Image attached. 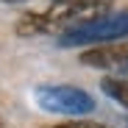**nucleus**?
<instances>
[{
    "mask_svg": "<svg viewBox=\"0 0 128 128\" xmlns=\"http://www.w3.org/2000/svg\"><path fill=\"white\" fill-rule=\"evenodd\" d=\"M34 100L39 109L50 114H67V117H84L95 109V98L84 92L81 86H70V84H48L34 92Z\"/></svg>",
    "mask_w": 128,
    "mask_h": 128,
    "instance_id": "obj_2",
    "label": "nucleus"
},
{
    "mask_svg": "<svg viewBox=\"0 0 128 128\" xmlns=\"http://www.w3.org/2000/svg\"><path fill=\"white\" fill-rule=\"evenodd\" d=\"M100 89L114 103H120L122 109H128V75H106L100 81Z\"/></svg>",
    "mask_w": 128,
    "mask_h": 128,
    "instance_id": "obj_4",
    "label": "nucleus"
},
{
    "mask_svg": "<svg viewBox=\"0 0 128 128\" xmlns=\"http://www.w3.org/2000/svg\"><path fill=\"white\" fill-rule=\"evenodd\" d=\"M128 36V8L122 11H106L95 20H86L70 31L58 34L61 48H86V45H109V42Z\"/></svg>",
    "mask_w": 128,
    "mask_h": 128,
    "instance_id": "obj_1",
    "label": "nucleus"
},
{
    "mask_svg": "<svg viewBox=\"0 0 128 128\" xmlns=\"http://www.w3.org/2000/svg\"><path fill=\"white\" fill-rule=\"evenodd\" d=\"M53 3H67V0H53Z\"/></svg>",
    "mask_w": 128,
    "mask_h": 128,
    "instance_id": "obj_8",
    "label": "nucleus"
},
{
    "mask_svg": "<svg viewBox=\"0 0 128 128\" xmlns=\"http://www.w3.org/2000/svg\"><path fill=\"white\" fill-rule=\"evenodd\" d=\"M114 128H128V122H120V125H114Z\"/></svg>",
    "mask_w": 128,
    "mask_h": 128,
    "instance_id": "obj_6",
    "label": "nucleus"
},
{
    "mask_svg": "<svg viewBox=\"0 0 128 128\" xmlns=\"http://www.w3.org/2000/svg\"><path fill=\"white\" fill-rule=\"evenodd\" d=\"M0 128H3V125H0Z\"/></svg>",
    "mask_w": 128,
    "mask_h": 128,
    "instance_id": "obj_9",
    "label": "nucleus"
},
{
    "mask_svg": "<svg viewBox=\"0 0 128 128\" xmlns=\"http://www.w3.org/2000/svg\"><path fill=\"white\" fill-rule=\"evenodd\" d=\"M56 128H109V125H103V122H92V120H81V117H75V120H67V122H61V125H56Z\"/></svg>",
    "mask_w": 128,
    "mask_h": 128,
    "instance_id": "obj_5",
    "label": "nucleus"
},
{
    "mask_svg": "<svg viewBox=\"0 0 128 128\" xmlns=\"http://www.w3.org/2000/svg\"><path fill=\"white\" fill-rule=\"evenodd\" d=\"M3 3H22V0H3Z\"/></svg>",
    "mask_w": 128,
    "mask_h": 128,
    "instance_id": "obj_7",
    "label": "nucleus"
},
{
    "mask_svg": "<svg viewBox=\"0 0 128 128\" xmlns=\"http://www.w3.org/2000/svg\"><path fill=\"white\" fill-rule=\"evenodd\" d=\"M81 64H89L95 70H112L120 75H128V42L125 45H103V48H89L81 53Z\"/></svg>",
    "mask_w": 128,
    "mask_h": 128,
    "instance_id": "obj_3",
    "label": "nucleus"
}]
</instances>
